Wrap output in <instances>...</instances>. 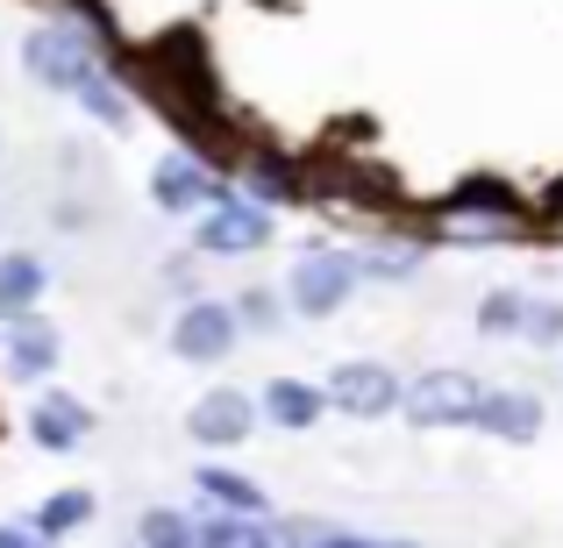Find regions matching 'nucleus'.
I'll return each instance as SVG.
<instances>
[{"mask_svg": "<svg viewBox=\"0 0 563 548\" xmlns=\"http://www.w3.org/2000/svg\"><path fill=\"white\" fill-rule=\"evenodd\" d=\"M22 71H29L36 86H51V93H79V86L100 71L93 36H79V29H57V22L29 29V36H22Z\"/></svg>", "mask_w": 563, "mask_h": 548, "instance_id": "obj_2", "label": "nucleus"}, {"mask_svg": "<svg viewBox=\"0 0 563 548\" xmlns=\"http://www.w3.org/2000/svg\"><path fill=\"white\" fill-rule=\"evenodd\" d=\"M257 413H264L272 427H286V435H307V427H314L329 406H321V384H307V378H272V384H264V399H257Z\"/></svg>", "mask_w": 563, "mask_h": 548, "instance_id": "obj_13", "label": "nucleus"}, {"mask_svg": "<svg viewBox=\"0 0 563 548\" xmlns=\"http://www.w3.org/2000/svg\"><path fill=\"white\" fill-rule=\"evenodd\" d=\"M471 427L493 435V441H507V449H528V441H542V399L536 392H478Z\"/></svg>", "mask_w": 563, "mask_h": 548, "instance_id": "obj_10", "label": "nucleus"}, {"mask_svg": "<svg viewBox=\"0 0 563 548\" xmlns=\"http://www.w3.org/2000/svg\"><path fill=\"white\" fill-rule=\"evenodd\" d=\"M264 243H272V214L250 206V200H235V192L200 214V249L207 257H257Z\"/></svg>", "mask_w": 563, "mask_h": 548, "instance_id": "obj_7", "label": "nucleus"}, {"mask_svg": "<svg viewBox=\"0 0 563 548\" xmlns=\"http://www.w3.org/2000/svg\"><path fill=\"white\" fill-rule=\"evenodd\" d=\"M442 228L464 235V243H493V235L521 228V206H514L507 186H464V192L442 200Z\"/></svg>", "mask_w": 563, "mask_h": 548, "instance_id": "obj_6", "label": "nucleus"}, {"mask_svg": "<svg viewBox=\"0 0 563 548\" xmlns=\"http://www.w3.org/2000/svg\"><path fill=\"white\" fill-rule=\"evenodd\" d=\"M478 392L485 384L471 378V370H428V378L399 384V413H407L413 427H471Z\"/></svg>", "mask_w": 563, "mask_h": 548, "instance_id": "obj_3", "label": "nucleus"}, {"mask_svg": "<svg viewBox=\"0 0 563 548\" xmlns=\"http://www.w3.org/2000/svg\"><path fill=\"white\" fill-rule=\"evenodd\" d=\"M71 100H79V108L93 114V122H108V128H129V100H122V86H114V79H100V71H93V79H86Z\"/></svg>", "mask_w": 563, "mask_h": 548, "instance_id": "obj_21", "label": "nucleus"}, {"mask_svg": "<svg viewBox=\"0 0 563 548\" xmlns=\"http://www.w3.org/2000/svg\"><path fill=\"white\" fill-rule=\"evenodd\" d=\"M229 314H235V328H278V300H272L264 286H250L243 300L229 306Z\"/></svg>", "mask_w": 563, "mask_h": 548, "instance_id": "obj_24", "label": "nucleus"}, {"mask_svg": "<svg viewBox=\"0 0 563 548\" xmlns=\"http://www.w3.org/2000/svg\"><path fill=\"white\" fill-rule=\"evenodd\" d=\"M151 200L165 206V214H192V206L229 200V186H221L214 171L200 165V157H157V171H151Z\"/></svg>", "mask_w": 563, "mask_h": 548, "instance_id": "obj_9", "label": "nucleus"}, {"mask_svg": "<svg viewBox=\"0 0 563 548\" xmlns=\"http://www.w3.org/2000/svg\"><path fill=\"white\" fill-rule=\"evenodd\" d=\"M86 521H93V499L86 492H57V499H43V506L29 513V535L51 541V535H71V527H86Z\"/></svg>", "mask_w": 563, "mask_h": 548, "instance_id": "obj_18", "label": "nucleus"}, {"mask_svg": "<svg viewBox=\"0 0 563 548\" xmlns=\"http://www.w3.org/2000/svg\"><path fill=\"white\" fill-rule=\"evenodd\" d=\"M86 435H93V406H86V399H71V392H43L36 399V413H29V441H36V449L71 456Z\"/></svg>", "mask_w": 563, "mask_h": 548, "instance_id": "obj_11", "label": "nucleus"}, {"mask_svg": "<svg viewBox=\"0 0 563 548\" xmlns=\"http://www.w3.org/2000/svg\"><path fill=\"white\" fill-rule=\"evenodd\" d=\"M521 321H528V292L499 286L478 300V335H521Z\"/></svg>", "mask_w": 563, "mask_h": 548, "instance_id": "obj_20", "label": "nucleus"}, {"mask_svg": "<svg viewBox=\"0 0 563 548\" xmlns=\"http://www.w3.org/2000/svg\"><path fill=\"white\" fill-rule=\"evenodd\" d=\"M550 206H556V214H563V186H550Z\"/></svg>", "mask_w": 563, "mask_h": 548, "instance_id": "obj_27", "label": "nucleus"}, {"mask_svg": "<svg viewBox=\"0 0 563 548\" xmlns=\"http://www.w3.org/2000/svg\"><path fill=\"white\" fill-rule=\"evenodd\" d=\"M314 548H378V541L350 535V527H314Z\"/></svg>", "mask_w": 563, "mask_h": 548, "instance_id": "obj_25", "label": "nucleus"}, {"mask_svg": "<svg viewBox=\"0 0 563 548\" xmlns=\"http://www.w3.org/2000/svg\"><path fill=\"white\" fill-rule=\"evenodd\" d=\"M278 548H292V541H278Z\"/></svg>", "mask_w": 563, "mask_h": 548, "instance_id": "obj_29", "label": "nucleus"}, {"mask_svg": "<svg viewBox=\"0 0 563 548\" xmlns=\"http://www.w3.org/2000/svg\"><path fill=\"white\" fill-rule=\"evenodd\" d=\"M321 406L350 413V421H385V413L399 406V370L393 364H372V357L335 364L329 384H321Z\"/></svg>", "mask_w": 563, "mask_h": 548, "instance_id": "obj_4", "label": "nucleus"}, {"mask_svg": "<svg viewBox=\"0 0 563 548\" xmlns=\"http://www.w3.org/2000/svg\"><path fill=\"white\" fill-rule=\"evenodd\" d=\"M136 541L143 548H192V521L179 506H143L136 513Z\"/></svg>", "mask_w": 563, "mask_h": 548, "instance_id": "obj_19", "label": "nucleus"}, {"mask_svg": "<svg viewBox=\"0 0 563 548\" xmlns=\"http://www.w3.org/2000/svg\"><path fill=\"white\" fill-rule=\"evenodd\" d=\"M0 548H57V541H43V535H29V527L0 521Z\"/></svg>", "mask_w": 563, "mask_h": 548, "instance_id": "obj_26", "label": "nucleus"}, {"mask_svg": "<svg viewBox=\"0 0 563 548\" xmlns=\"http://www.w3.org/2000/svg\"><path fill=\"white\" fill-rule=\"evenodd\" d=\"M378 548H421V541H378Z\"/></svg>", "mask_w": 563, "mask_h": 548, "instance_id": "obj_28", "label": "nucleus"}, {"mask_svg": "<svg viewBox=\"0 0 563 548\" xmlns=\"http://www.w3.org/2000/svg\"><path fill=\"white\" fill-rule=\"evenodd\" d=\"M350 264H357V278H378V286H399V278H413V271H421V243H372V249H364V257H350Z\"/></svg>", "mask_w": 563, "mask_h": 548, "instance_id": "obj_17", "label": "nucleus"}, {"mask_svg": "<svg viewBox=\"0 0 563 548\" xmlns=\"http://www.w3.org/2000/svg\"><path fill=\"white\" fill-rule=\"evenodd\" d=\"M192 548H278V535L250 513H214L207 527H192Z\"/></svg>", "mask_w": 563, "mask_h": 548, "instance_id": "obj_16", "label": "nucleus"}, {"mask_svg": "<svg viewBox=\"0 0 563 548\" xmlns=\"http://www.w3.org/2000/svg\"><path fill=\"white\" fill-rule=\"evenodd\" d=\"M51 292V264L29 257V249H8L0 257V321H29Z\"/></svg>", "mask_w": 563, "mask_h": 548, "instance_id": "obj_12", "label": "nucleus"}, {"mask_svg": "<svg viewBox=\"0 0 563 548\" xmlns=\"http://www.w3.org/2000/svg\"><path fill=\"white\" fill-rule=\"evenodd\" d=\"M192 484H200V499H214V513H250V521L264 513V492L243 478V470H229V463H200Z\"/></svg>", "mask_w": 563, "mask_h": 548, "instance_id": "obj_15", "label": "nucleus"}, {"mask_svg": "<svg viewBox=\"0 0 563 548\" xmlns=\"http://www.w3.org/2000/svg\"><path fill=\"white\" fill-rule=\"evenodd\" d=\"M235 314H229V300H186L179 306V321H172V349H179L186 364H221L235 349Z\"/></svg>", "mask_w": 563, "mask_h": 548, "instance_id": "obj_8", "label": "nucleus"}, {"mask_svg": "<svg viewBox=\"0 0 563 548\" xmlns=\"http://www.w3.org/2000/svg\"><path fill=\"white\" fill-rule=\"evenodd\" d=\"M350 292H357V264H350V249H329V243L300 249V264H292V278H286L292 314L329 321V314H343V306H350Z\"/></svg>", "mask_w": 563, "mask_h": 548, "instance_id": "obj_1", "label": "nucleus"}, {"mask_svg": "<svg viewBox=\"0 0 563 548\" xmlns=\"http://www.w3.org/2000/svg\"><path fill=\"white\" fill-rule=\"evenodd\" d=\"M521 335H528V343H542V349H556V343H563V306H556V300H528Z\"/></svg>", "mask_w": 563, "mask_h": 548, "instance_id": "obj_23", "label": "nucleus"}, {"mask_svg": "<svg viewBox=\"0 0 563 548\" xmlns=\"http://www.w3.org/2000/svg\"><path fill=\"white\" fill-rule=\"evenodd\" d=\"M264 200H300V186H292V171L286 165H272V157H257V165H250V206H264Z\"/></svg>", "mask_w": 563, "mask_h": 548, "instance_id": "obj_22", "label": "nucleus"}, {"mask_svg": "<svg viewBox=\"0 0 563 548\" xmlns=\"http://www.w3.org/2000/svg\"><path fill=\"white\" fill-rule=\"evenodd\" d=\"M57 357H65V343H57V328L51 321H14V335H8V378H51Z\"/></svg>", "mask_w": 563, "mask_h": 548, "instance_id": "obj_14", "label": "nucleus"}, {"mask_svg": "<svg viewBox=\"0 0 563 548\" xmlns=\"http://www.w3.org/2000/svg\"><path fill=\"white\" fill-rule=\"evenodd\" d=\"M186 435L200 441V449H243V441L257 435V399H250V392H235V384H214V392H200V399H192Z\"/></svg>", "mask_w": 563, "mask_h": 548, "instance_id": "obj_5", "label": "nucleus"}]
</instances>
